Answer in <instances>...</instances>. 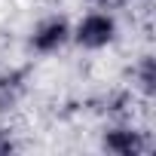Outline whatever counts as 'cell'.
I'll use <instances>...</instances> for the list:
<instances>
[{"label": "cell", "mask_w": 156, "mask_h": 156, "mask_svg": "<svg viewBox=\"0 0 156 156\" xmlns=\"http://www.w3.org/2000/svg\"><path fill=\"white\" fill-rule=\"evenodd\" d=\"M119 34H122L119 16L104 6H92L76 22H70V43L80 52H104V49L116 46Z\"/></svg>", "instance_id": "6da1fadb"}, {"label": "cell", "mask_w": 156, "mask_h": 156, "mask_svg": "<svg viewBox=\"0 0 156 156\" xmlns=\"http://www.w3.org/2000/svg\"><path fill=\"white\" fill-rule=\"evenodd\" d=\"M98 150L110 153V156H144L153 150V138L132 116L107 119L104 129L98 132Z\"/></svg>", "instance_id": "7a4b0ae2"}, {"label": "cell", "mask_w": 156, "mask_h": 156, "mask_svg": "<svg viewBox=\"0 0 156 156\" xmlns=\"http://www.w3.org/2000/svg\"><path fill=\"white\" fill-rule=\"evenodd\" d=\"M70 46V19L64 12H49L37 19L28 31V52L37 58H52Z\"/></svg>", "instance_id": "3957f363"}, {"label": "cell", "mask_w": 156, "mask_h": 156, "mask_svg": "<svg viewBox=\"0 0 156 156\" xmlns=\"http://www.w3.org/2000/svg\"><path fill=\"white\" fill-rule=\"evenodd\" d=\"M31 89V70L28 67H6L0 70V113H12Z\"/></svg>", "instance_id": "277c9868"}, {"label": "cell", "mask_w": 156, "mask_h": 156, "mask_svg": "<svg viewBox=\"0 0 156 156\" xmlns=\"http://www.w3.org/2000/svg\"><path fill=\"white\" fill-rule=\"evenodd\" d=\"M132 92H135V98H141V101H153V95H156V58H153V52H144V55H138V61L132 64Z\"/></svg>", "instance_id": "5b68a950"}, {"label": "cell", "mask_w": 156, "mask_h": 156, "mask_svg": "<svg viewBox=\"0 0 156 156\" xmlns=\"http://www.w3.org/2000/svg\"><path fill=\"white\" fill-rule=\"evenodd\" d=\"M16 150H22V141H19L16 129L6 126V122H0V156H9Z\"/></svg>", "instance_id": "8992f818"}, {"label": "cell", "mask_w": 156, "mask_h": 156, "mask_svg": "<svg viewBox=\"0 0 156 156\" xmlns=\"http://www.w3.org/2000/svg\"><path fill=\"white\" fill-rule=\"evenodd\" d=\"M92 6H104V9H116V6H126L129 0H89Z\"/></svg>", "instance_id": "52a82bcc"}]
</instances>
